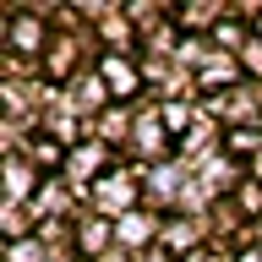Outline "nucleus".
Masks as SVG:
<instances>
[{
    "instance_id": "1",
    "label": "nucleus",
    "mask_w": 262,
    "mask_h": 262,
    "mask_svg": "<svg viewBox=\"0 0 262 262\" xmlns=\"http://www.w3.org/2000/svg\"><path fill=\"white\" fill-rule=\"evenodd\" d=\"M104 77H110L115 93H137V71H131L126 60H104Z\"/></svg>"
}]
</instances>
